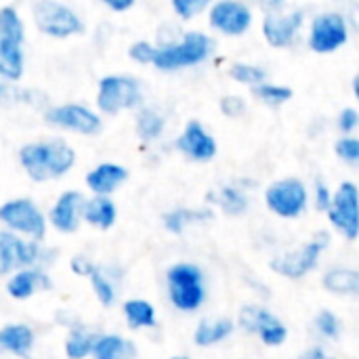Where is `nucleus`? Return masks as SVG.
Returning a JSON list of instances; mask_svg holds the SVG:
<instances>
[{
  "label": "nucleus",
  "instance_id": "1",
  "mask_svg": "<svg viewBox=\"0 0 359 359\" xmlns=\"http://www.w3.org/2000/svg\"><path fill=\"white\" fill-rule=\"evenodd\" d=\"M19 158L23 168L34 181H46L67 172L76 160V154L65 141L55 139V141L23 145Z\"/></svg>",
  "mask_w": 359,
  "mask_h": 359
},
{
  "label": "nucleus",
  "instance_id": "2",
  "mask_svg": "<svg viewBox=\"0 0 359 359\" xmlns=\"http://www.w3.org/2000/svg\"><path fill=\"white\" fill-rule=\"evenodd\" d=\"M168 292L175 307L181 311H194L204 301L202 271L191 263H179L168 269Z\"/></svg>",
  "mask_w": 359,
  "mask_h": 359
},
{
  "label": "nucleus",
  "instance_id": "3",
  "mask_svg": "<svg viewBox=\"0 0 359 359\" xmlns=\"http://www.w3.org/2000/svg\"><path fill=\"white\" fill-rule=\"evenodd\" d=\"M212 48V40L200 32H187L179 44H168L164 48H156L154 65L160 69H177L183 65L200 63L208 57Z\"/></svg>",
  "mask_w": 359,
  "mask_h": 359
},
{
  "label": "nucleus",
  "instance_id": "4",
  "mask_svg": "<svg viewBox=\"0 0 359 359\" xmlns=\"http://www.w3.org/2000/svg\"><path fill=\"white\" fill-rule=\"evenodd\" d=\"M32 13L38 29L55 38H65L72 34H80L84 29L80 17L61 2L40 0L32 6Z\"/></svg>",
  "mask_w": 359,
  "mask_h": 359
},
{
  "label": "nucleus",
  "instance_id": "5",
  "mask_svg": "<svg viewBox=\"0 0 359 359\" xmlns=\"http://www.w3.org/2000/svg\"><path fill=\"white\" fill-rule=\"evenodd\" d=\"M141 101L139 82L130 76H105L99 82L97 105L105 114H118L120 109L135 107Z\"/></svg>",
  "mask_w": 359,
  "mask_h": 359
},
{
  "label": "nucleus",
  "instance_id": "6",
  "mask_svg": "<svg viewBox=\"0 0 359 359\" xmlns=\"http://www.w3.org/2000/svg\"><path fill=\"white\" fill-rule=\"evenodd\" d=\"M330 238L328 233H320L313 242L301 246L299 250H292V252H286V255H280L276 257L269 265L276 273H282L286 278H303L309 269L316 267L318 259H320V252L328 246Z\"/></svg>",
  "mask_w": 359,
  "mask_h": 359
},
{
  "label": "nucleus",
  "instance_id": "7",
  "mask_svg": "<svg viewBox=\"0 0 359 359\" xmlns=\"http://www.w3.org/2000/svg\"><path fill=\"white\" fill-rule=\"evenodd\" d=\"M265 202L276 215L294 219L307 204V191L299 179H282L265 191Z\"/></svg>",
  "mask_w": 359,
  "mask_h": 359
},
{
  "label": "nucleus",
  "instance_id": "8",
  "mask_svg": "<svg viewBox=\"0 0 359 359\" xmlns=\"http://www.w3.org/2000/svg\"><path fill=\"white\" fill-rule=\"evenodd\" d=\"M347 42V21L339 13H324L313 19L309 44L316 53H332Z\"/></svg>",
  "mask_w": 359,
  "mask_h": 359
},
{
  "label": "nucleus",
  "instance_id": "9",
  "mask_svg": "<svg viewBox=\"0 0 359 359\" xmlns=\"http://www.w3.org/2000/svg\"><path fill=\"white\" fill-rule=\"evenodd\" d=\"M328 217L349 240L358 236V187L347 181L339 187L328 206Z\"/></svg>",
  "mask_w": 359,
  "mask_h": 359
},
{
  "label": "nucleus",
  "instance_id": "10",
  "mask_svg": "<svg viewBox=\"0 0 359 359\" xmlns=\"http://www.w3.org/2000/svg\"><path fill=\"white\" fill-rule=\"evenodd\" d=\"M240 324L246 332L259 334L263 339L265 345L276 347L282 345L288 337V330L280 324V320L276 316H271L269 311L248 305L240 311Z\"/></svg>",
  "mask_w": 359,
  "mask_h": 359
},
{
  "label": "nucleus",
  "instance_id": "11",
  "mask_svg": "<svg viewBox=\"0 0 359 359\" xmlns=\"http://www.w3.org/2000/svg\"><path fill=\"white\" fill-rule=\"evenodd\" d=\"M0 221H4L8 227L29 233L34 238L44 236V217L34 206L32 200H11L0 206Z\"/></svg>",
  "mask_w": 359,
  "mask_h": 359
},
{
  "label": "nucleus",
  "instance_id": "12",
  "mask_svg": "<svg viewBox=\"0 0 359 359\" xmlns=\"http://www.w3.org/2000/svg\"><path fill=\"white\" fill-rule=\"evenodd\" d=\"M44 120L53 126H63L69 130H78L82 135H95L101 130V120L97 114L82 105H61L53 107L44 114Z\"/></svg>",
  "mask_w": 359,
  "mask_h": 359
},
{
  "label": "nucleus",
  "instance_id": "13",
  "mask_svg": "<svg viewBox=\"0 0 359 359\" xmlns=\"http://www.w3.org/2000/svg\"><path fill=\"white\" fill-rule=\"evenodd\" d=\"M40 259V248L36 244L23 242L13 233L0 231V276L13 271L15 267L34 265Z\"/></svg>",
  "mask_w": 359,
  "mask_h": 359
},
{
  "label": "nucleus",
  "instance_id": "14",
  "mask_svg": "<svg viewBox=\"0 0 359 359\" xmlns=\"http://www.w3.org/2000/svg\"><path fill=\"white\" fill-rule=\"evenodd\" d=\"M250 8L242 2H231V0H225V2H217L212 8H210V23L212 27L221 29L223 34H229V36H240L248 29L250 25Z\"/></svg>",
  "mask_w": 359,
  "mask_h": 359
},
{
  "label": "nucleus",
  "instance_id": "15",
  "mask_svg": "<svg viewBox=\"0 0 359 359\" xmlns=\"http://www.w3.org/2000/svg\"><path fill=\"white\" fill-rule=\"evenodd\" d=\"M177 147H179L187 158L200 160V162L210 160V158H215V154H217V143H215V139L202 128V124H200L198 120L187 122L183 135L177 139Z\"/></svg>",
  "mask_w": 359,
  "mask_h": 359
},
{
  "label": "nucleus",
  "instance_id": "16",
  "mask_svg": "<svg viewBox=\"0 0 359 359\" xmlns=\"http://www.w3.org/2000/svg\"><path fill=\"white\" fill-rule=\"evenodd\" d=\"M301 23H303L301 11H292V13H284V15L269 13L263 19V34L271 46H286L294 38Z\"/></svg>",
  "mask_w": 359,
  "mask_h": 359
},
{
  "label": "nucleus",
  "instance_id": "17",
  "mask_svg": "<svg viewBox=\"0 0 359 359\" xmlns=\"http://www.w3.org/2000/svg\"><path fill=\"white\" fill-rule=\"evenodd\" d=\"M84 206V198L78 191H65L61 194V198L57 200L55 208L50 210V221L59 231L72 233L78 229V217L82 212Z\"/></svg>",
  "mask_w": 359,
  "mask_h": 359
},
{
  "label": "nucleus",
  "instance_id": "18",
  "mask_svg": "<svg viewBox=\"0 0 359 359\" xmlns=\"http://www.w3.org/2000/svg\"><path fill=\"white\" fill-rule=\"evenodd\" d=\"M126 179H128V170L120 164H99L93 172L86 175L88 187L95 194H99L101 198L107 196L109 191H114Z\"/></svg>",
  "mask_w": 359,
  "mask_h": 359
},
{
  "label": "nucleus",
  "instance_id": "19",
  "mask_svg": "<svg viewBox=\"0 0 359 359\" xmlns=\"http://www.w3.org/2000/svg\"><path fill=\"white\" fill-rule=\"evenodd\" d=\"M6 290L13 299H29L38 290H50V280L40 269H25L11 278Z\"/></svg>",
  "mask_w": 359,
  "mask_h": 359
},
{
  "label": "nucleus",
  "instance_id": "20",
  "mask_svg": "<svg viewBox=\"0 0 359 359\" xmlns=\"http://www.w3.org/2000/svg\"><path fill=\"white\" fill-rule=\"evenodd\" d=\"M34 345V332L32 328L23 324L4 326L0 330V351H8L15 355H27V351Z\"/></svg>",
  "mask_w": 359,
  "mask_h": 359
},
{
  "label": "nucleus",
  "instance_id": "21",
  "mask_svg": "<svg viewBox=\"0 0 359 359\" xmlns=\"http://www.w3.org/2000/svg\"><path fill=\"white\" fill-rule=\"evenodd\" d=\"M93 355L95 359H133L135 347L128 341H124L116 334H109V337L97 339V343L93 347Z\"/></svg>",
  "mask_w": 359,
  "mask_h": 359
},
{
  "label": "nucleus",
  "instance_id": "22",
  "mask_svg": "<svg viewBox=\"0 0 359 359\" xmlns=\"http://www.w3.org/2000/svg\"><path fill=\"white\" fill-rule=\"evenodd\" d=\"M82 217L101 229H107L116 221V206L107 198H95L90 202H84L82 206Z\"/></svg>",
  "mask_w": 359,
  "mask_h": 359
},
{
  "label": "nucleus",
  "instance_id": "23",
  "mask_svg": "<svg viewBox=\"0 0 359 359\" xmlns=\"http://www.w3.org/2000/svg\"><path fill=\"white\" fill-rule=\"evenodd\" d=\"M324 288L334 294H358L359 273L355 269H330L324 276Z\"/></svg>",
  "mask_w": 359,
  "mask_h": 359
},
{
  "label": "nucleus",
  "instance_id": "24",
  "mask_svg": "<svg viewBox=\"0 0 359 359\" xmlns=\"http://www.w3.org/2000/svg\"><path fill=\"white\" fill-rule=\"evenodd\" d=\"M233 330L231 320H217V322H200V326L196 328V345L200 347H208L215 345L223 339H227Z\"/></svg>",
  "mask_w": 359,
  "mask_h": 359
},
{
  "label": "nucleus",
  "instance_id": "25",
  "mask_svg": "<svg viewBox=\"0 0 359 359\" xmlns=\"http://www.w3.org/2000/svg\"><path fill=\"white\" fill-rule=\"evenodd\" d=\"M97 339H99V334L88 332V330H86V328H82V326L74 328V330H72V334H69V339H67V343H65V353H67V358L69 359L86 358L88 353H93V347H95Z\"/></svg>",
  "mask_w": 359,
  "mask_h": 359
},
{
  "label": "nucleus",
  "instance_id": "26",
  "mask_svg": "<svg viewBox=\"0 0 359 359\" xmlns=\"http://www.w3.org/2000/svg\"><path fill=\"white\" fill-rule=\"evenodd\" d=\"M208 200L219 204L227 215H233V217L242 215L248 206L244 194H240L236 187H219V189L208 194Z\"/></svg>",
  "mask_w": 359,
  "mask_h": 359
},
{
  "label": "nucleus",
  "instance_id": "27",
  "mask_svg": "<svg viewBox=\"0 0 359 359\" xmlns=\"http://www.w3.org/2000/svg\"><path fill=\"white\" fill-rule=\"evenodd\" d=\"M206 219H212V212H210V210L179 208V210H172V212H166V215H164V225H166V229L172 231V233H183L187 225L198 223V221H206Z\"/></svg>",
  "mask_w": 359,
  "mask_h": 359
},
{
  "label": "nucleus",
  "instance_id": "28",
  "mask_svg": "<svg viewBox=\"0 0 359 359\" xmlns=\"http://www.w3.org/2000/svg\"><path fill=\"white\" fill-rule=\"evenodd\" d=\"M124 313L128 320L130 328H154L156 326V316H154V307L147 301H126L124 303Z\"/></svg>",
  "mask_w": 359,
  "mask_h": 359
},
{
  "label": "nucleus",
  "instance_id": "29",
  "mask_svg": "<svg viewBox=\"0 0 359 359\" xmlns=\"http://www.w3.org/2000/svg\"><path fill=\"white\" fill-rule=\"evenodd\" d=\"M23 72V55H21V46L11 44L0 40V74L17 80Z\"/></svg>",
  "mask_w": 359,
  "mask_h": 359
},
{
  "label": "nucleus",
  "instance_id": "30",
  "mask_svg": "<svg viewBox=\"0 0 359 359\" xmlns=\"http://www.w3.org/2000/svg\"><path fill=\"white\" fill-rule=\"evenodd\" d=\"M0 40L21 46L23 42V23L13 6L0 8Z\"/></svg>",
  "mask_w": 359,
  "mask_h": 359
},
{
  "label": "nucleus",
  "instance_id": "31",
  "mask_svg": "<svg viewBox=\"0 0 359 359\" xmlns=\"http://www.w3.org/2000/svg\"><path fill=\"white\" fill-rule=\"evenodd\" d=\"M162 128H164V118L156 109H151V107L141 109V114L137 116V130H139L141 139L151 141L162 133Z\"/></svg>",
  "mask_w": 359,
  "mask_h": 359
},
{
  "label": "nucleus",
  "instance_id": "32",
  "mask_svg": "<svg viewBox=\"0 0 359 359\" xmlns=\"http://www.w3.org/2000/svg\"><path fill=\"white\" fill-rule=\"evenodd\" d=\"M229 76L246 84H263L265 69H261L259 65H250V63H233L229 67Z\"/></svg>",
  "mask_w": 359,
  "mask_h": 359
},
{
  "label": "nucleus",
  "instance_id": "33",
  "mask_svg": "<svg viewBox=\"0 0 359 359\" xmlns=\"http://www.w3.org/2000/svg\"><path fill=\"white\" fill-rule=\"evenodd\" d=\"M252 93L257 97H261L263 101L271 103V105H280L284 101H288L292 97V88L288 86H280V84H259L252 88Z\"/></svg>",
  "mask_w": 359,
  "mask_h": 359
},
{
  "label": "nucleus",
  "instance_id": "34",
  "mask_svg": "<svg viewBox=\"0 0 359 359\" xmlns=\"http://www.w3.org/2000/svg\"><path fill=\"white\" fill-rule=\"evenodd\" d=\"M90 284H93V288H95L97 299L101 301V305L109 307V305L114 303V288H111L109 280H107L99 269H95V271L90 273Z\"/></svg>",
  "mask_w": 359,
  "mask_h": 359
},
{
  "label": "nucleus",
  "instance_id": "35",
  "mask_svg": "<svg viewBox=\"0 0 359 359\" xmlns=\"http://www.w3.org/2000/svg\"><path fill=\"white\" fill-rule=\"evenodd\" d=\"M316 328L324 334V337H328V339H337L339 337V332H341V324H339V318L332 313V311H320L318 316H316Z\"/></svg>",
  "mask_w": 359,
  "mask_h": 359
},
{
  "label": "nucleus",
  "instance_id": "36",
  "mask_svg": "<svg viewBox=\"0 0 359 359\" xmlns=\"http://www.w3.org/2000/svg\"><path fill=\"white\" fill-rule=\"evenodd\" d=\"M208 6L206 0H172V8L179 13V17L183 19H191L194 15H198L200 11H204Z\"/></svg>",
  "mask_w": 359,
  "mask_h": 359
},
{
  "label": "nucleus",
  "instance_id": "37",
  "mask_svg": "<svg viewBox=\"0 0 359 359\" xmlns=\"http://www.w3.org/2000/svg\"><path fill=\"white\" fill-rule=\"evenodd\" d=\"M337 154H339L343 160L355 164L359 160V141L358 139H351V137L339 139V141H337Z\"/></svg>",
  "mask_w": 359,
  "mask_h": 359
},
{
  "label": "nucleus",
  "instance_id": "38",
  "mask_svg": "<svg viewBox=\"0 0 359 359\" xmlns=\"http://www.w3.org/2000/svg\"><path fill=\"white\" fill-rule=\"evenodd\" d=\"M128 55L130 59L139 61V63H154V57H156V48L149 44V42H135L130 48H128Z\"/></svg>",
  "mask_w": 359,
  "mask_h": 359
},
{
  "label": "nucleus",
  "instance_id": "39",
  "mask_svg": "<svg viewBox=\"0 0 359 359\" xmlns=\"http://www.w3.org/2000/svg\"><path fill=\"white\" fill-rule=\"evenodd\" d=\"M221 109H223V114H225V116H229V118H238V116H242V114H244L246 103H244V99H242V97L229 95V97H223V99H221Z\"/></svg>",
  "mask_w": 359,
  "mask_h": 359
},
{
  "label": "nucleus",
  "instance_id": "40",
  "mask_svg": "<svg viewBox=\"0 0 359 359\" xmlns=\"http://www.w3.org/2000/svg\"><path fill=\"white\" fill-rule=\"evenodd\" d=\"M358 111L351 109V107H347V109H343V114L339 116V126H341L343 133H351V130L358 126Z\"/></svg>",
  "mask_w": 359,
  "mask_h": 359
},
{
  "label": "nucleus",
  "instance_id": "41",
  "mask_svg": "<svg viewBox=\"0 0 359 359\" xmlns=\"http://www.w3.org/2000/svg\"><path fill=\"white\" fill-rule=\"evenodd\" d=\"M316 191H318V208H320V210H328V206H330L328 187H326L322 181H318V183H316Z\"/></svg>",
  "mask_w": 359,
  "mask_h": 359
},
{
  "label": "nucleus",
  "instance_id": "42",
  "mask_svg": "<svg viewBox=\"0 0 359 359\" xmlns=\"http://www.w3.org/2000/svg\"><path fill=\"white\" fill-rule=\"evenodd\" d=\"M72 269L76 273H82V276H90L95 271V267L90 263H86V259H82V257H78V259L72 261Z\"/></svg>",
  "mask_w": 359,
  "mask_h": 359
},
{
  "label": "nucleus",
  "instance_id": "43",
  "mask_svg": "<svg viewBox=\"0 0 359 359\" xmlns=\"http://www.w3.org/2000/svg\"><path fill=\"white\" fill-rule=\"evenodd\" d=\"M299 359H334V358H330L326 351H322L320 347H313V349H309V351H305L303 355Z\"/></svg>",
  "mask_w": 359,
  "mask_h": 359
},
{
  "label": "nucleus",
  "instance_id": "44",
  "mask_svg": "<svg viewBox=\"0 0 359 359\" xmlns=\"http://www.w3.org/2000/svg\"><path fill=\"white\" fill-rule=\"evenodd\" d=\"M105 4H107L109 8H114V11H126V8H130L135 2H133V0H105Z\"/></svg>",
  "mask_w": 359,
  "mask_h": 359
},
{
  "label": "nucleus",
  "instance_id": "45",
  "mask_svg": "<svg viewBox=\"0 0 359 359\" xmlns=\"http://www.w3.org/2000/svg\"><path fill=\"white\" fill-rule=\"evenodd\" d=\"M172 359H189V358H172Z\"/></svg>",
  "mask_w": 359,
  "mask_h": 359
}]
</instances>
